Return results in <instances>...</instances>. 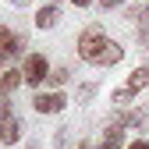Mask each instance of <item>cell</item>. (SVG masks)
I'll return each mask as SVG.
<instances>
[{
  "label": "cell",
  "instance_id": "obj_8",
  "mask_svg": "<svg viewBox=\"0 0 149 149\" xmlns=\"http://www.w3.org/2000/svg\"><path fill=\"white\" fill-rule=\"evenodd\" d=\"M25 74H18V71H7L4 74V82H0V92H4V96H11V92L18 89V82H22Z\"/></svg>",
  "mask_w": 149,
  "mask_h": 149
},
{
  "label": "cell",
  "instance_id": "obj_19",
  "mask_svg": "<svg viewBox=\"0 0 149 149\" xmlns=\"http://www.w3.org/2000/svg\"><path fill=\"white\" fill-rule=\"evenodd\" d=\"M18 4H25V0H18Z\"/></svg>",
  "mask_w": 149,
  "mask_h": 149
},
{
  "label": "cell",
  "instance_id": "obj_16",
  "mask_svg": "<svg viewBox=\"0 0 149 149\" xmlns=\"http://www.w3.org/2000/svg\"><path fill=\"white\" fill-rule=\"evenodd\" d=\"M139 22H149V7H146V11H142V14H139Z\"/></svg>",
  "mask_w": 149,
  "mask_h": 149
},
{
  "label": "cell",
  "instance_id": "obj_18",
  "mask_svg": "<svg viewBox=\"0 0 149 149\" xmlns=\"http://www.w3.org/2000/svg\"><path fill=\"white\" fill-rule=\"evenodd\" d=\"M78 149H89V146H78Z\"/></svg>",
  "mask_w": 149,
  "mask_h": 149
},
{
  "label": "cell",
  "instance_id": "obj_15",
  "mask_svg": "<svg viewBox=\"0 0 149 149\" xmlns=\"http://www.w3.org/2000/svg\"><path fill=\"white\" fill-rule=\"evenodd\" d=\"M71 4H78V7H89V4H92V0H71Z\"/></svg>",
  "mask_w": 149,
  "mask_h": 149
},
{
  "label": "cell",
  "instance_id": "obj_12",
  "mask_svg": "<svg viewBox=\"0 0 149 149\" xmlns=\"http://www.w3.org/2000/svg\"><path fill=\"white\" fill-rule=\"evenodd\" d=\"M92 92H96V89H92V85H82V89H78V100H82V103H85V100H89V96H92Z\"/></svg>",
  "mask_w": 149,
  "mask_h": 149
},
{
  "label": "cell",
  "instance_id": "obj_1",
  "mask_svg": "<svg viewBox=\"0 0 149 149\" xmlns=\"http://www.w3.org/2000/svg\"><path fill=\"white\" fill-rule=\"evenodd\" d=\"M78 53H82V61H89V64H107V68H110V64H121V57H124V50H121L117 43H110L100 29L82 32Z\"/></svg>",
  "mask_w": 149,
  "mask_h": 149
},
{
  "label": "cell",
  "instance_id": "obj_11",
  "mask_svg": "<svg viewBox=\"0 0 149 149\" xmlns=\"http://www.w3.org/2000/svg\"><path fill=\"white\" fill-rule=\"evenodd\" d=\"M132 96H135V92H132V89H117V92H114V103H128V100H132Z\"/></svg>",
  "mask_w": 149,
  "mask_h": 149
},
{
  "label": "cell",
  "instance_id": "obj_14",
  "mask_svg": "<svg viewBox=\"0 0 149 149\" xmlns=\"http://www.w3.org/2000/svg\"><path fill=\"white\" fill-rule=\"evenodd\" d=\"M117 4H124V0H103V7H117Z\"/></svg>",
  "mask_w": 149,
  "mask_h": 149
},
{
  "label": "cell",
  "instance_id": "obj_13",
  "mask_svg": "<svg viewBox=\"0 0 149 149\" xmlns=\"http://www.w3.org/2000/svg\"><path fill=\"white\" fill-rule=\"evenodd\" d=\"M128 149H149V142H142V139H139V142H132Z\"/></svg>",
  "mask_w": 149,
  "mask_h": 149
},
{
  "label": "cell",
  "instance_id": "obj_6",
  "mask_svg": "<svg viewBox=\"0 0 149 149\" xmlns=\"http://www.w3.org/2000/svg\"><path fill=\"white\" fill-rule=\"evenodd\" d=\"M57 18H61L57 4H50V7H43L39 14H36V25H39V29H50V25H57Z\"/></svg>",
  "mask_w": 149,
  "mask_h": 149
},
{
  "label": "cell",
  "instance_id": "obj_10",
  "mask_svg": "<svg viewBox=\"0 0 149 149\" xmlns=\"http://www.w3.org/2000/svg\"><path fill=\"white\" fill-rule=\"evenodd\" d=\"M46 82H50V85H57V89H61V85L68 82V68H57V71H50V78H46Z\"/></svg>",
  "mask_w": 149,
  "mask_h": 149
},
{
  "label": "cell",
  "instance_id": "obj_7",
  "mask_svg": "<svg viewBox=\"0 0 149 149\" xmlns=\"http://www.w3.org/2000/svg\"><path fill=\"white\" fill-rule=\"evenodd\" d=\"M146 85H149V68H139V71L132 74V78H128V85H124V89L139 92V89H146Z\"/></svg>",
  "mask_w": 149,
  "mask_h": 149
},
{
  "label": "cell",
  "instance_id": "obj_5",
  "mask_svg": "<svg viewBox=\"0 0 149 149\" xmlns=\"http://www.w3.org/2000/svg\"><path fill=\"white\" fill-rule=\"evenodd\" d=\"M36 103V110H39V114H57V110H64V96H61V92H43V96H36L32 100Z\"/></svg>",
  "mask_w": 149,
  "mask_h": 149
},
{
  "label": "cell",
  "instance_id": "obj_3",
  "mask_svg": "<svg viewBox=\"0 0 149 149\" xmlns=\"http://www.w3.org/2000/svg\"><path fill=\"white\" fill-rule=\"evenodd\" d=\"M22 74H25V82H29V85H39L43 78H50L46 57H39V53H32V57L25 61V68H22Z\"/></svg>",
  "mask_w": 149,
  "mask_h": 149
},
{
  "label": "cell",
  "instance_id": "obj_9",
  "mask_svg": "<svg viewBox=\"0 0 149 149\" xmlns=\"http://www.w3.org/2000/svg\"><path fill=\"white\" fill-rule=\"evenodd\" d=\"M142 121H146V110H135V114H121V117H117V128H121V124H124V128H139Z\"/></svg>",
  "mask_w": 149,
  "mask_h": 149
},
{
  "label": "cell",
  "instance_id": "obj_2",
  "mask_svg": "<svg viewBox=\"0 0 149 149\" xmlns=\"http://www.w3.org/2000/svg\"><path fill=\"white\" fill-rule=\"evenodd\" d=\"M18 139H22V121L14 117L11 107H0V142H4V146H14Z\"/></svg>",
  "mask_w": 149,
  "mask_h": 149
},
{
  "label": "cell",
  "instance_id": "obj_4",
  "mask_svg": "<svg viewBox=\"0 0 149 149\" xmlns=\"http://www.w3.org/2000/svg\"><path fill=\"white\" fill-rule=\"evenodd\" d=\"M18 50H22V36H14L11 29H0V64H7Z\"/></svg>",
  "mask_w": 149,
  "mask_h": 149
},
{
  "label": "cell",
  "instance_id": "obj_17",
  "mask_svg": "<svg viewBox=\"0 0 149 149\" xmlns=\"http://www.w3.org/2000/svg\"><path fill=\"white\" fill-rule=\"evenodd\" d=\"M100 149H117V146H110V142H100Z\"/></svg>",
  "mask_w": 149,
  "mask_h": 149
}]
</instances>
